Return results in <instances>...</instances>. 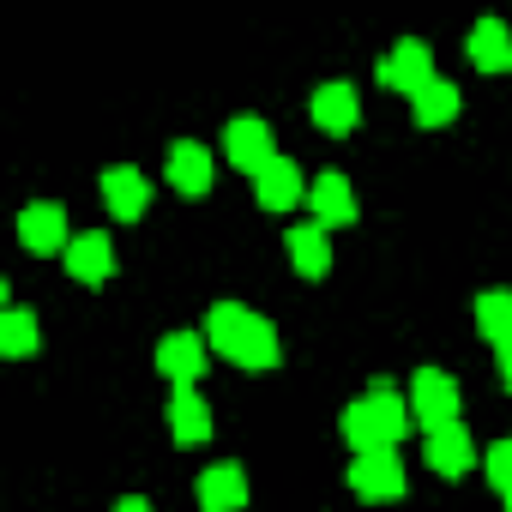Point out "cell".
I'll return each instance as SVG.
<instances>
[{"label":"cell","instance_id":"603a6c76","mask_svg":"<svg viewBox=\"0 0 512 512\" xmlns=\"http://www.w3.org/2000/svg\"><path fill=\"white\" fill-rule=\"evenodd\" d=\"M482 470H488V482L506 494V488H512V440H494V446L482 452Z\"/></svg>","mask_w":512,"mask_h":512},{"label":"cell","instance_id":"4fadbf2b","mask_svg":"<svg viewBox=\"0 0 512 512\" xmlns=\"http://www.w3.org/2000/svg\"><path fill=\"white\" fill-rule=\"evenodd\" d=\"M103 199H109V211H115L121 223H133V217H145L151 187H145V175H139L133 163H115V169H103Z\"/></svg>","mask_w":512,"mask_h":512},{"label":"cell","instance_id":"ffe728a7","mask_svg":"<svg viewBox=\"0 0 512 512\" xmlns=\"http://www.w3.org/2000/svg\"><path fill=\"white\" fill-rule=\"evenodd\" d=\"M410 109H416V127H446L458 115V85L452 79H434L422 97H410Z\"/></svg>","mask_w":512,"mask_h":512},{"label":"cell","instance_id":"5b68a950","mask_svg":"<svg viewBox=\"0 0 512 512\" xmlns=\"http://www.w3.org/2000/svg\"><path fill=\"white\" fill-rule=\"evenodd\" d=\"M223 151H229V163L235 169H247V175H260L278 151H272V127L260 121V115H235L229 127H223Z\"/></svg>","mask_w":512,"mask_h":512},{"label":"cell","instance_id":"5bb4252c","mask_svg":"<svg viewBox=\"0 0 512 512\" xmlns=\"http://www.w3.org/2000/svg\"><path fill=\"white\" fill-rule=\"evenodd\" d=\"M308 205H314V217H320V229H338V223H356V193H350V181L338 175V169H326L314 187H308Z\"/></svg>","mask_w":512,"mask_h":512},{"label":"cell","instance_id":"8992f818","mask_svg":"<svg viewBox=\"0 0 512 512\" xmlns=\"http://www.w3.org/2000/svg\"><path fill=\"white\" fill-rule=\"evenodd\" d=\"M350 488H356L362 500H398V494H404V464H398V452H392V446H386V452H356Z\"/></svg>","mask_w":512,"mask_h":512},{"label":"cell","instance_id":"8fae6325","mask_svg":"<svg viewBox=\"0 0 512 512\" xmlns=\"http://www.w3.org/2000/svg\"><path fill=\"white\" fill-rule=\"evenodd\" d=\"M356 121H362L356 85H344V79H326V85L314 91V127H320V133H350Z\"/></svg>","mask_w":512,"mask_h":512},{"label":"cell","instance_id":"ba28073f","mask_svg":"<svg viewBox=\"0 0 512 512\" xmlns=\"http://www.w3.org/2000/svg\"><path fill=\"white\" fill-rule=\"evenodd\" d=\"M253 193H260V205H266V211H290V205H302V199H308V181H302V169L278 151L260 175H253Z\"/></svg>","mask_w":512,"mask_h":512},{"label":"cell","instance_id":"3957f363","mask_svg":"<svg viewBox=\"0 0 512 512\" xmlns=\"http://www.w3.org/2000/svg\"><path fill=\"white\" fill-rule=\"evenodd\" d=\"M458 380L452 374H440V368H416V380H410V416L422 422V428H440V422H458Z\"/></svg>","mask_w":512,"mask_h":512},{"label":"cell","instance_id":"2e32d148","mask_svg":"<svg viewBox=\"0 0 512 512\" xmlns=\"http://www.w3.org/2000/svg\"><path fill=\"white\" fill-rule=\"evenodd\" d=\"M169 428H175L181 446H205V440H211V404H205L193 386H175V398H169Z\"/></svg>","mask_w":512,"mask_h":512},{"label":"cell","instance_id":"ac0fdd59","mask_svg":"<svg viewBox=\"0 0 512 512\" xmlns=\"http://www.w3.org/2000/svg\"><path fill=\"white\" fill-rule=\"evenodd\" d=\"M290 266H296L302 278H326V272H332V241H326L320 223H296V229H290Z\"/></svg>","mask_w":512,"mask_h":512},{"label":"cell","instance_id":"52a82bcc","mask_svg":"<svg viewBox=\"0 0 512 512\" xmlns=\"http://www.w3.org/2000/svg\"><path fill=\"white\" fill-rule=\"evenodd\" d=\"M19 241L31 247V253H67L73 247V235H67V205H55V199H37V205H25L19 211Z\"/></svg>","mask_w":512,"mask_h":512},{"label":"cell","instance_id":"7a4b0ae2","mask_svg":"<svg viewBox=\"0 0 512 512\" xmlns=\"http://www.w3.org/2000/svg\"><path fill=\"white\" fill-rule=\"evenodd\" d=\"M410 398H398V392H386V380L374 386V392H362L350 410H344V440L356 446V452H386V446H398V434H410Z\"/></svg>","mask_w":512,"mask_h":512},{"label":"cell","instance_id":"6da1fadb","mask_svg":"<svg viewBox=\"0 0 512 512\" xmlns=\"http://www.w3.org/2000/svg\"><path fill=\"white\" fill-rule=\"evenodd\" d=\"M205 344H211L217 356H229L235 368H278V356H284L278 326H272L266 314L241 308V302H217V308L205 314Z\"/></svg>","mask_w":512,"mask_h":512},{"label":"cell","instance_id":"cb8c5ba5","mask_svg":"<svg viewBox=\"0 0 512 512\" xmlns=\"http://www.w3.org/2000/svg\"><path fill=\"white\" fill-rule=\"evenodd\" d=\"M494 350H500V380H506V392H512V338H500Z\"/></svg>","mask_w":512,"mask_h":512},{"label":"cell","instance_id":"30bf717a","mask_svg":"<svg viewBox=\"0 0 512 512\" xmlns=\"http://www.w3.org/2000/svg\"><path fill=\"white\" fill-rule=\"evenodd\" d=\"M428 464H434L440 476H464V470L476 464V440H470V428H464V422H440V428H428Z\"/></svg>","mask_w":512,"mask_h":512},{"label":"cell","instance_id":"7c38bea8","mask_svg":"<svg viewBox=\"0 0 512 512\" xmlns=\"http://www.w3.org/2000/svg\"><path fill=\"white\" fill-rule=\"evenodd\" d=\"M211 151L205 145H193V139H181V145H169V181H175V193H187V199H199V193H211Z\"/></svg>","mask_w":512,"mask_h":512},{"label":"cell","instance_id":"44dd1931","mask_svg":"<svg viewBox=\"0 0 512 512\" xmlns=\"http://www.w3.org/2000/svg\"><path fill=\"white\" fill-rule=\"evenodd\" d=\"M476 332L482 338H512V290H482L476 296Z\"/></svg>","mask_w":512,"mask_h":512},{"label":"cell","instance_id":"d4e9b609","mask_svg":"<svg viewBox=\"0 0 512 512\" xmlns=\"http://www.w3.org/2000/svg\"><path fill=\"white\" fill-rule=\"evenodd\" d=\"M115 512H151V500H139V494H127V500H121Z\"/></svg>","mask_w":512,"mask_h":512},{"label":"cell","instance_id":"e0dca14e","mask_svg":"<svg viewBox=\"0 0 512 512\" xmlns=\"http://www.w3.org/2000/svg\"><path fill=\"white\" fill-rule=\"evenodd\" d=\"M199 506H205V512H235V506H247V476H241V464H211V470L199 476Z\"/></svg>","mask_w":512,"mask_h":512},{"label":"cell","instance_id":"9a60e30c","mask_svg":"<svg viewBox=\"0 0 512 512\" xmlns=\"http://www.w3.org/2000/svg\"><path fill=\"white\" fill-rule=\"evenodd\" d=\"M67 272H73L79 284H103V278L115 272V247H109V235H103V229L73 235V247H67Z\"/></svg>","mask_w":512,"mask_h":512},{"label":"cell","instance_id":"9c48e42d","mask_svg":"<svg viewBox=\"0 0 512 512\" xmlns=\"http://www.w3.org/2000/svg\"><path fill=\"white\" fill-rule=\"evenodd\" d=\"M157 374L175 380V386H193V380L205 374V332H199V338H193V332H169V338L157 344Z\"/></svg>","mask_w":512,"mask_h":512},{"label":"cell","instance_id":"d6986e66","mask_svg":"<svg viewBox=\"0 0 512 512\" xmlns=\"http://www.w3.org/2000/svg\"><path fill=\"white\" fill-rule=\"evenodd\" d=\"M470 61H476L482 73H506V67H512V31H506L500 19H476V25H470Z\"/></svg>","mask_w":512,"mask_h":512},{"label":"cell","instance_id":"7402d4cb","mask_svg":"<svg viewBox=\"0 0 512 512\" xmlns=\"http://www.w3.org/2000/svg\"><path fill=\"white\" fill-rule=\"evenodd\" d=\"M0 350H7V356H31L37 350V314H25V308L0 314Z\"/></svg>","mask_w":512,"mask_h":512},{"label":"cell","instance_id":"484cf974","mask_svg":"<svg viewBox=\"0 0 512 512\" xmlns=\"http://www.w3.org/2000/svg\"><path fill=\"white\" fill-rule=\"evenodd\" d=\"M500 500H506V512H512V488H506V494H500Z\"/></svg>","mask_w":512,"mask_h":512},{"label":"cell","instance_id":"277c9868","mask_svg":"<svg viewBox=\"0 0 512 512\" xmlns=\"http://www.w3.org/2000/svg\"><path fill=\"white\" fill-rule=\"evenodd\" d=\"M380 85H392V91H404V97H422V91L434 85V61H428V43L404 37L398 49H386V61H380Z\"/></svg>","mask_w":512,"mask_h":512}]
</instances>
